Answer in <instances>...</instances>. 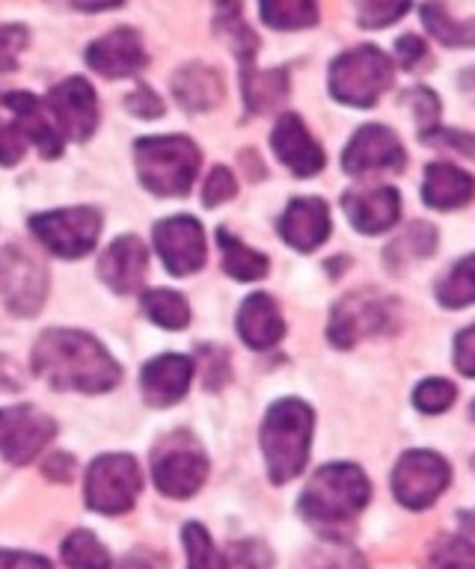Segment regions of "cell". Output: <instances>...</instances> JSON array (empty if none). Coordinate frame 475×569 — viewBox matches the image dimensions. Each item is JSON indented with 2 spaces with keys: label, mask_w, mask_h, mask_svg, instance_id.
I'll return each instance as SVG.
<instances>
[{
  "label": "cell",
  "mask_w": 475,
  "mask_h": 569,
  "mask_svg": "<svg viewBox=\"0 0 475 569\" xmlns=\"http://www.w3.org/2000/svg\"><path fill=\"white\" fill-rule=\"evenodd\" d=\"M199 362H208V368L202 371V380H206V389H220L226 380H229V359L220 347H202L199 350Z\"/></svg>",
  "instance_id": "obj_44"
},
{
  "label": "cell",
  "mask_w": 475,
  "mask_h": 569,
  "mask_svg": "<svg viewBox=\"0 0 475 569\" xmlns=\"http://www.w3.org/2000/svg\"><path fill=\"white\" fill-rule=\"evenodd\" d=\"M155 247L172 276L197 273L206 264V238L194 217H170L155 226Z\"/></svg>",
  "instance_id": "obj_15"
},
{
  "label": "cell",
  "mask_w": 475,
  "mask_h": 569,
  "mask_svg": "<svg viewBox=\"0 0 475 569\" xmlns=\"http://www.w3.org/2000/svg\"><path fill=\"white\" fill-rule=\"evenodd\" d=\"M261 18L274 30H304L318 21V7L309 0H270L261 3Z\"/></svg>",
  "instance_id": "obj_30"
},
{
  "label": "cell",
  "mask_w": 475,
  "mask_h": 569,
  "mask_svg": "<svg viewBox=\"0 0 475 569\" xmlns=\"http://www.w3.org/2000/svg\"><path fill=\"white\" fill-rule=\"evenodd\" d=\"M395 51H398V60H402L404 69H416V66L428 57V48H425V42H422L419 36H402Z\"/></svg>",
  "instance_id": "obj_48"
},
{
  "label": "cell",
  "mask_w": 475,
  "mask_h": 569,
  "mask_svg": "<svg viewBox=\"0 0 475 569\" xmlns=\"http://www.w3.org/2000/svg\"><path fill=\"white\" fill-rule=\"evenodd\" d=\"M437 300L446 309H461L475 302V256H466L443 276V282L437 284Z\"/></svg>",
  "instance_id": "obj_29"
},
{
  "label": "cell",
  "mask_w": 475,
  "mask_h": 569,
  "mask_svg": "<svg viewBox=\"0 0 475 569\" xmlns=\"http://www.w3.org/2000/svg\"><path fill=\"white\" fill-rule=\"evenodd\" d=\"M455 365L466 377H475V327L464 329L455 338Z\"/></svg>",
  "instance_id": "obj_46"
},
{
  "label": "cell",
  "mask_w": 475,
  "mask_h": 569,
  "mask_svg": "<svg viewBox=\"0 0 475 569\" xmlns=\"http://www.w3.org/2000/svg\"><path fill=\"white\" fill-rule=\"evenodd\" d=\"M55 418L33 407L0 409V457L12 466H28L55 439Z\"/></svg>",
  "instance_id": "obj_12"
},
{
  "label": "cell",
  "mask_w": 475,
  "mask_h": 569,
  "mask_svg": "<svg viewBox=\"0 0 475 569\" xmlns=\"http://www.w3.org/2000/svg\"><path fill=\"white\" fill-rule=\"evenodd\" d=\"M457 522H461V537H464L475 551V510H464V513L457 516Z\"/></svg>",
  "instance_id": "obj_52"
},
{
  "label": "cell",
  "mask_w": 475,
  "mask_h": 569,
  "mask_svg": "<svg viewBox=\"0 0 475 569\" xmlns=\"http://www.w3.org/2000/svg\"><path fill=\"white\" fill-rule=\"evenodd\" d=\"M342 208L348 213L350 226L363 234H380L393 229L402 213V196L395 187H372V190H354L345 193Z\"/></svg>",
  "instance_id": "obj_19"
},
{
  "label": "cell",
  "mask_w": 475,
  "mask_h": 569,
  "mask_svg": "<svg viewBox=\"0 0 475 569\" xmlns=\"http://www.w3.org/2000/svg\"><path fill=\"white\" fill-rule=\"evenodd\" d=\"M146 270H149V249L135 234H122L113 240L99 261V276L117 293L140 291V284L146 282Z\"/></svg>",
  "instance_id": "obj_17"
},
{
  "label": "cell",
  "mask_w": 475,
  "mask_h": 569,
  "mask_svg": "<svg viewBox=\"0 0 475 569\" xmlns=\"http://www.w3.org/2000/svg\"><path fill=\"white\" fill-rule=\"evenodd\" d=\"M473 469H475V457H473Z\"/></svg>",
  "instance_id": "obj_55"
},
{
  "label": "cell",
  "mask_w": 475,
  "mask_h": 569,
  "mask_svg": "<svg viewBox=\"0 0 475 569\" xmlns=\"http://www.w3.org/2000/svg\"><path fill=\"white\" fill-rule=\"evenodd\" d=\"M461 89H464L466 96L475 101V69L464 71V78H461Z\"/></svg>",
  "instance_id": "obj_53"
},
{
  "label": "cell",
  "mask_w": 475,
  "mask_h": 569,
  "mask_svg": "<svg viewBox=\"0 0 475 569\" xmlns=\"http://www.w3.org/2000/svg\"><path fill=\"white\" fill-rule=\"evenodd\" d=\"M393 87V60L375 44L345 51L330 66V92L342 104L372 107Z\"/></svg>",
  "instance_id": "obj_5"
},
{
  "label": "cell",
  "mask_w": 475,
  "mask_h": 569,
  "mask_svg": "<svg viewBox=\"0 0 475 569\" xmlns=\"http://www.w3.org/2000/svg\"><path fill=\"white\" fill-rule=\"evenodd\" d=\"M155 487L170 498L197 496L208 478L206 453L188 433L167 436L152 453Z\"/></svg>",
  "instance_id": "obj_7"
},
{
  "label": "cell",
  "mask_w": 475,
  "mask_h": 569,
  "mask_svg": "<svg viewBox=\"0 0 475 569\" xmlns=\"http://www.w3.org/2000/svg\"><path fill=\"white\" fill-rule=\"evenodd\" d=\"M181 537H185V549H188V569H229L226 567V558L215 549V542H211L202 525H188Z\"/></svg>",
  "instance_id": "obj_35"
},
{
  "label": "cell",
  "mask_w": 475,
  "mask_h": 569,
  "mask_svg": "<svg viewBox=\"0 0 475 569\" xmlns=\"http://www.w3.org/2000/svg\"><path fill=\"white\" fill-rule=\"evenodd\" d=\"M452 480L448 462L434 451H407L395 466L393 492L404 507L425 510L443 496Z\"/></svg>",
  "instance_id": "obj_11"
},
{
  "label": "cell",
  "mask_w": 475,
  "mask_h": 569,
  "mask_svg": "<svg viewBox=\"0 0 475 569\" xmlns=\"http://www.w3.org/2000/svg\"><path fill=\"white\" fill-rule=\"evenodd\" d=\"M87 62L110 80L131 78V74H137L146 66L144 39H140L137 30L119 27V30L101 36V39L90 44Z\"/></svg>",
  "instance_id": "obj_16"
},
{
  "label": "cell",
  "mask_w": 475,
  "mask_h": 569,
  "mask_svg": "<svg viewBox=\"0 0 475 569\" xmlns=\"http://www.w3.org/2000/svg\"><path fill=\"white\" fill-rule=\"evenodd\" d=\"M48 113L55 119L57 131L63 140H90L99 124V101L96 89L83 78H69L48 92Z\"/></svg>",
  "instance_id": "obj_13"
},
{
  "label": "cell",
  "mask_w": 475,
  "mask_h": 569,
  "mask_svg": "<svg viewBox=\"0 0 475 569\" xmlns=\"http://www.w3.org/2000/svg\"><path fill=\"white\" fill-rule=\"evenodd\" d=\"M235 190H238V184H235L232 172H229L226 167H215L206 181L202 202H206L208 208H215V204H220V202H229V199L235 196Z\"/></svg>",
  "instance_id": "obj_42"
},
{
  "label": "cell",
  "mask_w": 475,
  "mask_h": 569,
  "mask_svg": "<svg viewBox=\"0 0 475 569\" xmlns=\"http://www.w3.org/2000/svg\"><path fill=\"white\" fill-rule=\"evenodd\" d=\"M217 243L224 249V270L238 282H256L268 273V258L244 247L241 240H235L226 229L217 231Z\"/></svg>",
  "instance_id": "obj_27"
},
{
  "label": "cell",
  "mask_w": 475,
  "mask_h": 569,
  "mask_svg": "<svg viewBox=\"0 0 475 569\" xmlns=\"http://www.w3.org/2000/svg\"><path fill=\"white\" fill-rule=\"evenodd\" d=\"M313 409L304 400H277L261 421V451L274 483H288L304 471L313 442Z\"/></svg>",
  "instance_id": "obj_2"
},
{
  "label": "cell",
  "mask_w": 475,
  "mask_h": 569,
  "mask_svg": "<svg viewBox=\"0 0 475 569\" xmlns=\"http://www.w3.org/2000/svg\"><path fill=\"white\" fill-rule=\"evenodd\" d=\"M270 146L277 151V158L286 163L295 176L309 178L318 176L324 167V151L315 142V137L306 131V124L300 122V116L286 113L277 122L274 133H270Z\"/></svg>",
  "instance_id": "obj_18"
},
{
  "label": "cell",
  "mask_w": 475,
  "mask_h": 569,
  "mask_svg": "<svg viewBox=\"0 0 475 569\" xmlns=\"http://www.w3.org/2000/svg\"><path fill=\"white\" fill-rule=\"evenodd\" d=\"M135 160L144 187L158 196H185L197 181L199 149L188 137H144Z\"/></svg>",
  "instance_id": "obj_4"
},
{
  "label": "cell",
  "mask_w": 475,
  "mask_h": 569,
  "mask_svg": "<svg viewBox=\"0 0 475 569\" xmlns=\"http://www.w3.org/2000/svg\"><path fill=\"white\" fill-rule=\"evenodd\" d=\"M194 362L188 356L167 353L158 356L144 368V398L152 407H170L181 400L190 389Z\"/></svg>",
  "instance_id": "obj_20"
},
{
  "label": "cell",
  "mask_w": 475,
  "mask_h": 569,
  "mask_svg": "<svg viewBox=\"0 0 475 569\" xmlns=\"http://www.w3.org/2000/svg\"><path fill=\"white\" fill-rule=\"evenodd\" d=\"M238 332L253 350H268L286 336V323L279 315L277 302L270 300L268 293H253L247 297L238 311Z\"/></svg>",
  "instance_id": "obj_24"
},
{
  "label": "cell",
  "mask_w": 475,
  "mask_h": 569,
  "mask_svg": "<svg viewBox=\"0 0 475 569\" xmlns=\"http://www.w3.org/2000/svg\"><path fill=\"white\" fill-rule=\"evenodd\" d=\"M407 101L413 104V113H416V122H419V133L437 131V119H439V101L437 96L425 87H416L407 92Z\"/></svg>",
  "instance_id": "obj_39"
},
{
  "label": "cell",
  "mask_w": 475,
  "mask_h": 569,
  "mask_svg": "<svg viewBox=\"0 0 475 569\" xmlns=\"http://www.w3.org/2000/svg\"><path fill=\"white\" fill-rule=\"evenodd\" d=\"M140 487H144V475H140V466H137L135 457L105 453L87 471L83 496H87V505L96 513L119 516L135 507Z\"/></svg>",
  "instance_id": "obj_6"
},
{
  "label": "cell",
  "mask_w": 475,
  "mask_h": 569,
  "mask_svg": "<svg viewBox=\"0 0 475 569\" xmlns=\"http://www.w3.org/2000/svg\"><path fill=\"white\" fill-rule=\"evenodd\" d=\"M30 33L24 27L10 24L0 27V71H16L19 69L21 51L28 48Z\"/></svg>",
  "instance_id": "obj_38"
},
{
  "label": "cell",
  "mask_w": 475,
  "mask_h": 569,
  "mask_svg": "<svg viewBox=\"0 0 475 569\" xmlns=\"http://www.w3.org/2000/svg\"><path fill=\"white\" fill-rule=\"evenodd\" d=\"M144 311L146 318L164 329H185L190 323L188 300L181 293L164 291V288L144 293Z\"/></svg>",
  "instance_id": "obj_28"
},
{
  "label": "cell",
  "mask_w": 475,
  "mask_h": 569,
  "mask_svg": "<svg viewBox=\"0 0 475 569\" xmlns=\"http://www.w3.org/2000/svg\"><path fill=\"white\" fill-rule=\"evenodd\" d=\"M42 471H46L51 480H57V483H69V480H72V475H75V460L69 457V453L57 451V453H51V457H48L46 466H42Z\"/></svg>",
  "instance_id": "obj_50"
},
{
  "label": "cell",
  "mask_w": 475,
  "mask_h": 569,
  "mask_svg": "<svg viewBox=\"0 0 475 569\" xmlns=\"http://www.w3.org/2000/svg\"><path fill=\"white\" fill-rule=\"evenodd\" d=\"M407 163L404 146L384 124H366L354 133V140L342 154V167L348 176H368V172H398Z\"/></svg>",
  "instance_id": "obj_14"
},
{
  "label": "cell",
  "mask_w": 475,
  "mask_h": 569,
  "mask_svg": "<svg viewBox=\"0 0 475 569\" xmlns=\"http://www.w3.org/2000/svg\"><path fill=\"white\" fill-rule=\"evenodd\" d=\"M437 247V231L431 229L428 222H413L410 229L404 231L402 238L395 240L386 258L389 261H410V258H425Z\"/></svg>",
  "instance_id": "obj_34"
},
{
  "label": "cell",
  "mask_w": 475,
  "mask_h": 569,
  "mask_svg": "<svg viewBox=\"0 0 475 569\" xmlns=\"http://www.w3.org/2000/svg\"><path fill=\"white\" fill-rule=\"evenodd\" d=\"M0 569H51V563L28 551H0Z\"/></svg>",
  "instance_id": "obj_49"
},
{
  "label": "cell",
  "mask_w": 475,
  "mask_h": 569,
  "mask_svg": "<svg viewBox=\"0 0 475 569\" xmlns=\"http://www.w3.org/2000/svg\"><path fill=\"white\" fill-rule=\"evenodd\" d=\"M66 567L72 569H110V555L92 531H75L63 542Z\"/></svg>",
  "instance_id": "obj_31"
},
{
  "label": "cell",
  "mask_w": 475,
  "mask_h": 569,
  "mask_svg": "<svg viewBox=\"0 0 475 569\" xmlns=\"http://www.w3.org/2000/svg\"><path fill=\"white\" fill-rule=\"evenodd\" d=\"M407 9H410L407 3H363L357 9V16L363 27H386L407 16Z\"/></svg>",
  "instance_id": "obj_43"
},
{
  "label": "cell",
  "mask_w": 475,
  "mask_h": 569,
  "mask_svg": "<svg viewBox=\"0 0 475 569\" xmlns=\"http://www.w3.org/2000/svg\"><path fill=\"white\" fill-rule=\"evenodd\" d=\"M21 389L19 368H12V362L7 356H0V391H16Z\"/></svg>",
  "instance_id": "obj_51"
},
{
  "label": "cell",
  "mask_w": 475,
  "mask_h": 569,
  "mask_svg": "<svg viewBox=\"0 0 475 569\" xmlns=\"http://www.w3.org/2000/svg\"><path fill=\"white\" fill-rule=\"evenodd\" d=\"M475 196V181L469 172L452 167V163H431L425 169V184H422V199L437 211H452L464 208Z\"/></svg>",
  "instance_id": "obj_25"
},
{
  "label": "cell",
  "mask_w": 475,
  "mask_h": 569,
  "mask_svg": "<svg viewBox=\"0 0 475 569\" xmlns=\"http://www.w3.org/2000/svg\"><path fill=\"white\" fill-rule=\"evenodd\" d=\"M33 371L60 391L101 395L122 377L117 359L87 332L48 329L33 345Z\"/></svg>",
  "instance_id": "obj_1"
},
{
  "label": "cell",
  "mask_w": 475,
  "mask_h": 569,
  "mask_svg": "<svg viewBox=\"0 0 475 569\" xmlns=\"http://www.w3.org/2000/svg\"><path fill=\"white\" fill-rule=\"evenodd\" d=\"M457 398V389L448 380H425L419 389L413 391V403L422 412L428 416H437V412H446Z\"/></svg>",
  "instance_id": "obj_36"
},
{
  "label": "cell",
  "mask_w": 475,
  "mask_h": 569,
  "mask_svg": "<svg viewBox=\"0 0 475 569\" xmlns=\"http://www.w3.org/2000/svg\"><path fill=\"white\" fill-rule=\"evenodd\" d=\"M422 18H425V27L431 30V36L439 39L443 44H452V48H469V44H475V24L455 21L446 12V7H425L422 9Z\"/></svg>",
  "instance_id": "obj_33"
},
{
  "label": "cell",
  "mask_w": 475,
  "mask_h": 569,
  "mask_svg": "<svg viewBox=\"0 0 475 569\" xmlns=\"http://www.w3.org/2000/svg\"><path fill=\"white\" fill-rule=\"evenodd\" d=\"M30 231L46 243L55 256H87L101 231V213L96 208H66V211L39 213L30 220Z\"/></svg>",
  "instance_id": "obj_9"
},
{
  "label": "cell",
  "mask_w": 475,
  "mask_h": 569,
  "mask_svg": "<svg viewBox=\"0 0 475 569\" xmlns=\"http://www.w3.org/2000/svg\"><path fill=\"white\" fill-rule=\"evenodd\" d=\"M425 142H437V146H448V149H457L464 151V154H469V158H475V137L473 133H457V131H431L422 137Z\"/></svg>",
  "instance_id": "obj_47"
},
{
  "label": "cell",
  "mask_w": 475,
  "mask_h": 569,
  "mask_svg": "<svg viewBox=\"0 0 475 569\" xmlns=\"http://www.w3.org/2000/svg\"><path fill=\"white\" fill-rule=\"evenodd\" d=\"M3 104L16 113V124L24 133V140L33 142L42 151V158H57L63 151V137H60L55 119L39 98H33L30 92H7Z\"/></svg>",
  "instance_id": "obj_21"
},
{
  "label": "cell",
  "mask_w": 475,
  "mask_h": 569,
  "mask_svg": "<svg viewBox=\"0 0 475 569\" xmlns=\"http://www.w3.org/2000/svg\"><path fill=\"white\" fill-rule=\"evenodd\" d=\"M398 302L377 291L348 293L345 300L336 302L330 315V341L336 347H354L359 338L380 336L395 327Z\"/></svg>",
  "instance_id": "obj_8"
},
{
  "label": "cell",
  "mask_w": 475,
  "mask_h": 569,
  "mask_svg": "<svg viewBox=\"0 0 475 569\" xmlns=\"http://www.w3.org/2000/svg\"><path fill=\"white\" fill-rule=\"evenodd\" d=\"M279 234L300 252L321 247L327 234H330L327 204L321 199H295L283 213V220H279Z\"/></svg>",
  "instance_id": "obj_22"
},
{
  "label": "cell",
  "mask_w": 475,
  "mask_h": 569,
  "mask_svg": "<svg viewBox=\"0 0 475 569\" xmlns=\"http://www.w3.org/2000/svg\"><path fill=\"white\" fill-rule=\"evenodd\" d=\"M368 496L372 487L363 469L350 462H333L315 471L313 480L306 483L300 496V513L313 525L336 528L350 522L368 505Z\"/></svg>",
  "instance_id": "obj_3"
},
{
  "label": "cell",
  "mask_w": 475,
  "mask_h": 569,
  "mask_svg": "<svg viewBox=\"0 0 475 569\" xmlns=\"http://www.w3.org/2000/svg\"><path fill=\"white\" fill-rule=\"evenodd\" d=\"M425 569H475L473 546L461 533H443L431 542Z\"/></svg>",
  "instance_id": "obj_32"
},
{
  "label": "cell",
  "mask_w": 475,
  "mask_h": 569,
  "mask_svg": "<svg viewBox=\"0 0 475 569\" xmlns=\"http://www.w3.org/2000/svg\"><path fill=\"white\" fill-rule=\"evenodd\" d=\"M0 297L7 309L30 318L48 297V273L42 261L21 247H0Z\"/></svg>",
  "instance_id": "obj_10"
},
{
  "label": "cell",
  "mask_w": 475,
  "mask_h": 569,
  "mask_svg": "<svg viewBox=\"0 0 475 569\" xmlns=\"http://www.w3.org/2000/svg\"><path fill=\"white\" fill-rule=\"evenodd\" d=\"M473 418H475V403H473Z\"/></svg>",
  "instance_id": "obj_54"
},
{
  "label": "cell",
  "mask_w": 475,
  "mask_h": 569,
  "mask_svg": "<svg viewBox=\"0 0 475 569\" xmlns=\"http://www.w3.org/2000/svg\"><path fill=\"white\" fill-rule=\"evenodd\" d=\"M172 96L185 110L190 113H202L211 107L220 104L224 98V78L217 74V69L206 66V62H188L181 66L170 80Z\"/></svg>",
  "instance_id": "obj_23"
},
{
  "label": "cell",
  "mask_w": 475,
  "mask_h": 569,
  "mask_svg": "<svg viewBox=\"0 0 475 569\" xmlns=\"http://www.w3.org/2000/svg\"><path fill=\"white\" fill-rule=\"evenodd\" d=\"M126 107L128 113H135L137 119H158V116L164 113V101L155 96L149 87L135 89V92L126 98Z\"/></svg>",
  "instance_id": "obj_45"
},
{
  "label": "cell",
  "mask_w": 475,
  "mask_h": 569,
  "mask_svg": "<svg viewBox=\"0 0 475 569\" xmlns=\"http://www.w3.org/2000/svg\"><path fill=\"white\" fill-rule=\"evenodd\" d=\"M270 563H274V555L259 540L235 542L229 558H226V567L229 569H270Z\"/></svg>",
  "instance_id": "obj_37"
},
{
  "label": "cell",
  "mask_w": 475,
  "mask_h": 569,
  "mask_svg": "<svg viewBox=\"0 0 475 569\" xmlns=\"http://www.w3.org/2000/svg\"><path fill=\"white\" fill-rule=\"evenodd\" d=\"M315 569H366V560L359 558L357 551L342 546V542H330L315 555Z\"/></svg>",
  "instance_id": "obj_40"
},
{
  "label": "cell",
  "mask_w": 475,
  "mask_h": 569,
  "mask_svg": "<svg viewBox=\"0 0 475 569\" xmlns=\"http://www.w3.org/2000/svg\"><path fill=\"white\" fill-rule=\"evenodd\" d=\"M241 89L244 104L250 113H268L286 98L288 74L283 69L256 71L253 62H241Z\"/></svg>",
  "instance_id": "obj_26"
},
{
  "label": "cell",
  "mask_w": 475,
  "mask_h": 569,
  "mask_svg": "<svg viewBox=\"0 0 475 569\" xmlns=\"http://www.w3.org/2000/svg\"><path fill=\"white\" fill-rule=\"evenodd\" d=\"M28 140L16 122H3L0 119V167H16L24 158Z\"/></svg>",
  "instance_id": "obj_41"
}]
</instances>
